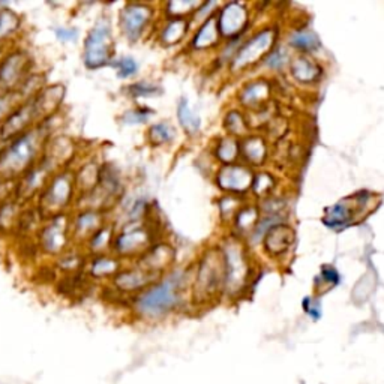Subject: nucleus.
I'll return each mask as SVG.
<instances>
[{"label":"nucleus","mask_w":384,"mask_h":384,"mask_svg":"<svg viewBox=\"0 0 384 384\" xmlns=\"http://www.w3.org/2000/svg\"><path fill=\"white\" fill-rule=\"evenodd\" d=\"M59 114L23 132L0 148V182H16L41 160L50 138L56 136L55 121Z\"/></svg>","instance_id":"1"},{"label":"nucleus","mask_w":384,"mask_h":384,"mask_svg":"<svg viewBox=\"0 0 384 384\" xmlns=\"http://www.w3.org/2000/svg\"><path fill=\"white\" fill-rule=\"evenodd\" d=\"M77 197L74 168L68 167L59 170L50 177L44 190L36 197L33 206L45 221L56 215L71 214L75 207Z\"/></svg>","instance_id":"2"},{"label":"nucleus","mask_w":384,"mask_h":384,"mask_svg":"<svg viewBox=\"0 0 384 384\" xmlns=\"http://www.w3.org/2000/svg\"><path fill=\"white\" fill-rule=\"evenodd\" d=\"M180 275L175 273L153 282L134 297V309L146 319H160L176 308L180 291Z\"/></svg>","instance_id":"3"},{"label":"nucleus","mask_w":384,"mask_h":384,"mask_svg":"<svg viewBox=\"0 0 384 384\" xmlns=\"http://www.w3.org/2000/svg\"><path fill=\"white\" fill-rule=\"evenodd\" d=\"M114 36L109 16H99L89 29L83 43V65L89 71L110 66L114 59Z\"/></svg>","instance_id":"4"},{"label":"nucleus","mask_w":384,"mask_h":384,"mask_svg":"<svg viewBox=\"0 0 384 384\" xmlns=\"http://www.w3.org/2000/svg\"><path fill=\"white\" fill-rule=\"evenodd\" d=\"M39 254L48 258H57L72 243L71 214H62L45 219L35 236Z\"/></svg>","instance_id":"5"},{"label":"nucleus","mask_w":384,"mask_h":384,"mask_svg":"<svg viewBox=\"0 0 384 384\" xmlns=\"http://www.w3.org/2000/svg\"><path fill=\"white\" fill-rule=\"evenodd\" d=\"M33 72V57L24 47H8L0 55V95L14 94Z\"/></svg>","instance_id":"6"},{"label":"nucleus","mask_w":384,"mask_h":384,"mask_svg":"<svg viewBox=\"0 0 384 384\" xmlns=\"http://www.w3.org/2000/svg\"><path fill=\"white\" fill-rule=\"evenodd\" d=\"M152 246V233L146 225H124L116 231L110 253L117 258H140Z\"/></svg>","instance_id":"7"},{"label":"nucleus","mask_w":384,"mask_h":384,"mask_svg":"<svg viewBox=\"0 0 384 384\" xmlns=\"http://www.w3.org/2000/svg\"><path fill=\"white\" fill-rule=\"evenodd\" d=\"M153 18V9L148 4L131 2L119 11V29L129 43H138Z\"/></svg>","instance_id":"8"},{"label":"nucleus","mask_w":384,"mask_h":384,"mask_svg":"<svg viewBox=\"0 0 384 384\" xmlns=\"http://www.w3.org/2000/svg\"><path fill=\"white\" fill-rule=\"evenodd\" d=\"M109 214L94 209H75L71 212V236L75 246L83 248L92 234H95L109 221Z\"/></svg>","instance_id":"9"},{"label":"nucleus","mask_w":384,"mask_h":384,"mask_svg":"<svg viewBox=\"0 0 384 384\" xmlns=\"http://www.w3.org/2000/svg\"><path fill=\"white\" fill-rule=\"evenodd\" d=\"M156 280V275L141 269L136 264L134 268H122L110 282L111 288L117 291V293L138 295L140 291L152 285Z\"/></svg>","instance_id":"10"},{"label":"nucleus","mask_w":384,"mask_h":384,"mask_svg":"<svg viewBox=\"0 0 384 384\" xmlns=\"http://www.w3.org/2000/svg\"><path fill=\"white\" fill-rule=\"evenodd\" d=\"M273 41H275V33L270 29L263 31L258 35H256L249 43H246L241 48L239 53H237V56L233 62V68L241 70L248 65H253L264 55V53L269 51Z\"/></svg>","instance_id":"11"},{"label":"nucleus","mask_w":384,"mask_h":384,"mask_svg":"<svg viewBox=\"0 0 384 384\" xmlns=\"http://www.w3.org/2000/svg\"><path fill=\"white\" fill-rule=\"evenodd\" d=\"M121 269H122V260L117 258L111 253H107V254L87 257L84 273L89 276L90 281L102 282V281H111Z\"/></svg>","instance_id":"12"},{"label":"nucleus","mask_w":384,"mask_h":384,"mask_svg":"<svg viewBox=\"0 0 384 384\" xmlns=\"http://www.w3.org/2000/svg\"><path fill=\"white\" fill-rule=\"evenodd\" d=\"M224 269H225L224 260L215 256L209 257L200 266V272H198L197 276V287L207 295L214 293L222 282H225Z\"/></svg>","instance_id":"13"},{"label":"nucleus","mask_w":384,"mask_h":384,"mask_svg":"<svg viewBox=\"0 0 384 384\" xmlns=\"http://www.w3.org/2000/svg\"><path fill=\"white\" fill-rule=\"evenodd\" d=\"M248 14L242 4H229L221 12L219 32L225 38H231L243 31Z\"/></svg>","instance_id":"14"},{"label":"nucleus","mask_w":384,"mask_h":384,"mask_svg":"<svg viewBox=\"0 0 384 384\" xmlns=\"http://www.w3.org/2000/svg\"><path fill=\"white\" fill-rule=\"evenodd\" d=\"M23 31V17L8 4L0 5V50L11 45L12 39Z\"/></svg>","instance_id":"15"},{"label":"nucleus","mask_w":384,"mask_h":384,"mask_svg":"<svg viewBox=\"0 0 384 384\" xmlns=\"http://www.w3.org/2000/svg\"><path fill=\"white\" fill-rule=\"evenodd\" d=\"M218 180L221 188L230 192H243L251 187V183H253L251 173L243 167L224 168L219 173Z\"/></svg>","instance_id":"16"},{"label":"nucleus","mask_w":384,"mask_h":384,"mask_svg":"<svg viewBox=\"0 0 384 384\" xmlns=\"http://www.w3.org/2000/svg\"><path fill=\"white\" fill-rule=\"evenodd\" d=\"M114 236H116V225L113 222H107L95 234H92L89 237V241L84 243L83 249L87 257L110 253Z\"/></svg>","instance_id":"17"},{"label":"nucleus","mask_w":384,"mask_h":384,"mask_svg":"<svg viewBox=\"0 0 384 384\" xmlns=\"http://www.w3.org/2000/svg\"><path fill=\"white\" fill-rule=\"evenodd\" d=\"M86 261H87V254L84 253V249L74 245L68 251H65L62 256L55 258L53 266H55L57 273L74 275L84 269Z\"/></svg>","instance_id":"18"},{"label":"nucleus","mask_w":384,"mask_h":384,"mask_svg":"<svg viewBox=\"0 0 384 384\" xmlns=\"http://www.w3.org/2000/svg\"><path fill=\"white\" fill-rule=\"evenodd\" d=\"M225 282L234 288L239 282H243L246 275V261L239 248H230L225 253Z\"/></svg>","instance_id":"19"},{"label":"nucleus","mask_w":384,"mask_h":384,"mask_svg":"<svg viewBox=\"0 0 384 384\" xmlns=\"http://www.w3.org/2000/svg\"><path fill=\"white\" fill-rule=\"evenodd\" d=\"M101 173V164L89 160L83 163L78 168H74V177H75V187L78 195H84L94 190L99 182Z\"/></svg>","instance_id":"20"},{"label":"nucleus","mask_w":384,"mask_h":384,"mask_svg":"<svg viewBox=\"0 0 384 384\" xmlns=\"http://www.w3.org/2000/svg\"><path fill=\"white\" fill-rule=\"evenodd\" d=\"M26 206L18 203L16 198H9L0 203V234L14 233L18 218Z\"/></svg>","instance_id":"21"},{"label":"nucleus","mask_w":384,"mask_h":384,"mask_svg":"<svg viewBox=\"0 0 384 384\" xmlns=\"http://www.w3.org/2000/svg\"><path fill=\"white\" fill-rule=\"evenodd\" d=\"M353 218H354V207L350 206L347 202H341L332 209L327 210L324 222L332 229H344L353 221Z\"/></svg>","instance_id":"22"},{"label":"nucleus","mask_w":384,"mask_h":384,"mask_svg":"<svg viewBox=\"0 0 384 384\" xmlns=\"http://www.w3.org/2000/svg\"><path fill=\"white\" fill-rule=\"evenodd\" d=\"M293 242V231H291L288 227H282V225H278V227H273L268 233V251H270L272 254H280L284 253V251Z\"/></svg>","instance_id":"23"},{"label":"nucleus","mask_w":384,"mask_h":384,"mask_svg":"<svg viewBox=\"0 0 384 384\" xmlns=\"http://www.w3.org/2000/svg\"><path fill=\"white\" fill-rule=\"evenodd\" d=\"M291 72L296 80L302 83H312L320 75L319 65L314 63L311 59L307 57H299L291 65Z\"/></svg>","instance_id":"24"},{"label":"nucleus","mask_w":384,"mask_h":384,"mask_svg":"<svg viewBox=\"0 0 384 384\" xmlns=\"http://www.w3.org/2000/svg\"><path fill=\"white\" fill-rule=\"evenodd\" d=\"M187 31H188L187 21L182 18H171L163 28L160 33V39L165 45H173L180 41V39L185 36V33H187Z\"/></svg>","instance_id":"25"},{"label":"nucleus","mask_w":384,"mask_h":384,"mask_svg":"<svg viewBox=\"0 0 384 384\" xmlns=\"http://www.w3.org/2000/svg\"><path fill=\"white\" fill-rule=\"evenodd\" d=\"M148 140L153 146L168 144L175 140V128L168 122L153 124L148 131Z\"/></svg>","instance_id":"26"},{"label":"nucleus","mask_w":384,"mask_h":384,"mask_svg":"<svg viewBox=\"0 0 384 384\" xmlns=\"http://www.w3.org/2000/svg\"><path fill=\"white\" fill-rule=\"evenodd\" d=\"M110 68L116 71L117 78L121 80H128V78L136 77L138 72V63L134 57L131 56H121V57H114Z\"/></svg>","instance_id":"27"},{"label":"nucleus","mask_w":384,"mask_h":384,"mask_svg":"<svg viewBox=\"0 0 384 384\" xmlns=\"http://www.w3.org/2000/svg\"><path fill=\"white\" fill-rule=\"evenodd\" d=\"M218 39V32H216V24L214 20H209L203 24V28L200 29L194 38L192 47L197 50L207 48L209 45H214Z\"/></svg>","instance_id":"28"},{"label":"nucleus","mask_w":384,"mask_h":384,"mask_svg":"<svg viewBox=\"0 0 384 384\" xmlns=\"http://www.w3.org/2000/svg\"><path fill=\"white\" fill-rule=\"evenodd\" d=\"M125 94L132 99H140V98H153L161 94V89L153 83L149 82H137L128 84L125 89Z\"/></svg>","instance_id":"29"},{"label":"nucleus","mask_w":384,"mask_h":384,"mask_svg":"<svg viewBox=\"0 0 384 384\" xmlns=\"http://www.w3.org/2000/svg\"><path fill=\"white\" fill-rule=\"evenodd\" d=\"M177 116H179V121L183 126L185 131H188L190 134H195V132L198 131V128H200V119H198L192 110L188 107V102L182 99L180 104H179V109H177Z\"/></svg>","instance_id":"30"},{"label":"nucleus","mask_w":384,"mask_h":384,"mask_svg":"<svg viewBox=\"0 0 384 384\" xmlns=\"http://www.w3.org/2000/svg\"><path fill=\"white\" fill-rule=\"evenodd\" d=\"M153 114L152 110H149V107H134L126 110L121 117H119V121L124 125L128 126H136V125H143L150 119V116Z\"/></svg>","instance_id":"31"},{"label":"nucleus","mask_w":384,"mask_h":384,"mask_svg":"<svg viewBox=\"0 0 384 384\" xmlns=\"http://www.w3.org/2000/svg\"><path fill=\"white\" fill-rule=\"evenodd\" d=\"M243 150L245 156L253 164H260L266 158V146L257 137L248 138L243 144Z\"/></svg>","instance_id":"32"},{"label":"nucleus","mask_w":384,"mask_h":384,"mask_svg":"<svg viewBox=\"0 0 384 384\" xmlns=\"http://www.w3.org/2000/svg\"><path fill=\"white\" fill-rule=\"evenodd\" d=\"M268 92L269 89L264 83H251L248 87H245L242 99L249 107H253V105L261 104L268 98Z\"/></svg>","instance_id":"33"},{"label":"nucleus","mask_w":384,"mask_h":384,"mask_svg":"<svg viewBox=\"0 0 384 384\" xmlns=\"http://www.w3.org/2000/svg\"><path fill=\"white\" fill-rule=\"evenodd\" d=\"M291 45H295L303 51H314L319 48L320 41L314 32L300 31L291 36Z\"/></svg>","instance_id":"34"},{"label":"nucleus","mask_w":384,"mask_h":384,"mask_svg":"<svg viewBox=\"0 0 384 384\" xmlns=\"http://www.w3.org/2000/svg\"><path fill=\"white\" fill-rule=\"evenodd\" d=\"M53 33H55L56 39L63 44H75L80 39V31L75 26H63L57 24L53 28Z\"/></svg>","instance_id":"35"},{"label":"nucleus","mask_w":384,"mask_h":384,"mask_svg":"<svg viewBox=\"0 0 384 384\" xmlns=\"http://www.w3.org/2000/svg\"><path fill=\"white\" fill-rule=\"evenodd\" d=\"M18 104H21L20 98L17 94H6V95H0V124H2L5 119L11 114V111L14 110Z\"/></svg>","instance_id":"36"},{"label":"nucleus","mask_w":384,"mask_h":384,"mask_svg":"<svg viewBox=\"0 0 384 384\" xmlns=\"http://www.w3.org/2000/svg\"><path fill=\"white\" fill-rule=\"evenodd\" d=\"M200 6L197 2H170L167 5V14L173 18H179L185 12L192 11V8Z\"/></svg>","instance_id":"37"},{"label":"nucleus","mask_w":384,"mask_h":384,"mask_svg":"<svg viewBox=\"0 0 384 384\" xmlns=\"http://www.w3.org/2000/svg\"><path fill=\"white\" fill-rule=\"evenodd\" d=\"M237 155V144L233 140H224L218 148V156L224 163H231Z\"/></svg>","instance_id":"38"},{"label":"nucleus","mask_w":384,"mask_h":384,"mask_svg":"<svg viewBox=\"0 0 384 384\" xmlns=\"http://www.w3.org/2000/svg\"><path fill=\"white\" fill-rule=\"evenodd\" d=\"M225 126H227L229 131H231V134H243L246 124L239 113L233 111L227 119H225Z\"/></svg>","instance_id":"39"},{"label":"nucleus","mask_w":384,"mask_h":384,"mask_svg":"<svg viewBox=\"0 0 384 384\" xmlns=\"http://www.w3.org/2000/svg\"><path fill=\"white\" fill-rule=\"evenodd\" d=\"M257 221V212L254 209H245L242 214L237 215V225L242 229H248Z\"/></svg>","instance_id":"40"},{"label":"nucleus","mask_w":384,"mask_h":384,"mask_svg":"<svg viewBox=\"0 0 384 384\" xmlns=\"http://www.w3.org/2000/svg\"><path fill=\"white\" fill-rule=\"evenodd\" d=\"M253 182H254V190L258 195L266 194L272 187V177L269 175H264V173L257 176L256 180H253Z\"/></svg>","instance_id":"41"},{"label":"nucleus","mask_w":384,"mask_h":384,"mask_svg":"<svg viewBox=\"0 0 384 384\" xmlns=\"http://www.w3.org/2000/svg\"><path fill=\"white\" fill-rule=\"evenodd\" d=\"M285 59H287V55L284 51L275 50L268 60V65L272 66V68H281V66H284L285 63Z\"/></svg>","instance_id":"42"},{"label":"nucleus","mask_w":384,"mask_h":384,"mask_svg":"<svg viewBox=\"0 0 384 384\" xmlns=\"http://www.w3.org/2000/svg\"><path fill=\"white\" fill-rule=\"evenodd\" d=\"M322 276H323V280L326 282H330V284H336L338 280H339L336 270L332 269V268H324L323 272H322Z\"/></svg>","instance_id":"43"}]
</instances>
